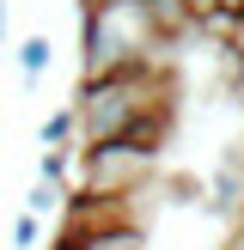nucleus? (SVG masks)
Returning <instances> with one entry per match:
<instances>
[{
  "instance_id": "nucleus-11",
  "label": "nucleus",
  "mask_w": 244,
  "mask_h": 250,
  "mask_svg": "<svg viewBox=\"0 0 244 250\" xmlns=\"http://www.w3.org/2000/svg\"><path fill=\"white\" fill-rule=\"evenodd\" d=\"M226 92H232V104L244 110V67H238V73H232V80H226Z\"/></svg>"
},
{
  "instance_id": "nucleus-7",
  "label": "nucleus",
  "mask_w": 244,
  "mask_h": 250,
  "mask_svg": "<svg viewBox=\"0 0 244 250\" xmlns=\"http://www.w3.org/2000/svg\"><path fill=\"white\" fill-rule=\"evenodd\" d=\"M202 189H207V177L177 171V177H165V208H202Z\"/></svg>"
},
{
  "instance_id": "nucleus-12",
  "label": "nucleus",
  "mask_w": 244,
  "mask_h": 250,
  "mask_svg": "<svg viewBox=\"0 0 244 250\" xmlns=\"http://www.w3.org/2000/svg\"><path fill=\"white\" fill-rule=\"evenodd\" d=\"M0 55H6V0H0Z\"/></svg>"
},
{
  "instance_id": "nucleus-10",
  "label": "nucleus",
  "mask_w": 244,
  "mask_h": 250,
  "mask_svg": "<svg viewBox=\"0 0 244 250\" xmlns=\"http://www.w3.org/2000/svg\"><path fill=\"white\" fill-rule=\"evenodd\" d=\"M214 6H220V0H183V12H189V24H195V19H207Z\"/></svg>"
},
{
  "instance_id": "nucleus-13",
  "label": "nucleus",
  "mask_w": 244,
  "mask_h": 250,
  "mask_svg": "<svg viewBox=\"0 0 244 250\" xmlns=\"http://www.w3.org/2000/svg\"><path fill=\"white\" fill-rule=\"evenodd\" d=\"M220 6H226V12H244V0H220Z\"/></svg>"
},
{
  "instance_id": "nucleus-3",
  "label": "nucleus",
  "mask_w": 244,
  "mask_h": 250,
  "mask_svg": "<svg viewBox=\"0 0 244 250\" xmlns=\"http://www.w3.org/2000/svg\"><path fill=\"white\" fill-rule=\"evenodd\" d=\"M202 214H214V220H238V214H244V159H226V165L207 177Z\"/></svg>"
},
{
  "instance_id": "nucleus-16",
  "label": "nucleus",
  "mask_w": 244,
  "mask_h": 250,
  "mask_svg": "<svg viewBox=\"0 0 244 250\" xmlns=\"http://www.w3.org/2000/svg\"><path fill=\"white\" fill-rule=\"evenodd\" d=\"M238 19H244V12H238Z\"/></svg>"
},
{
  "instance_id": "nucleus-1",
  "label": "nucleus",
  "mask_w": 244,
  "mask_h": 250,
  "mask_svg": "<svg viewBox=\"0 0 244 250\" xmlns=\"http://www.w3.org/2000/svg\"><path fill=\"white\" fill-rule=\"evenodd\" d=\"M159 159L141 153L128 141H98V146H80V189L92 195H134L146 177H153Z\"/></svg>"
},
{
  "instance_id": "nucleus-8",
  "label": "nucleus",
  "mask_w": 244,
  "mask_h": 250,
  "mask_svg": "<svg viewBox=\"0 0 244 250\" xmlns=\"http://www.w3.org/2000/svg\"><path fill=\"white\" fill-rule=\"evenodd\" d=\"M24 208L43 220V214H55V208H67V189H61V183H49V177H37L31 189H24Z\"/></svg>"
},
{
  "instance_id": "nucleus-14",
  "label": "nucleus",
  "mask_w": 244,
  "mask_h": 250,
  "mask_svg": "<svg viewBox=\"0 0 244 250\" xmlns=\"http://www.w3.org/2000/svg\"><path fill=\"white\" fill-rule=\"evenodd\" d=\"M80 6H110V0H80Z\"/></svg>"
},
{
  "instance_id": "nucleus-9",
  "label": "nucleus",
  "mask_w": 244,
  "mask_h": 250,
  "mask_svg": "<svg viewBox=\"0 0 244 250\" xmlns=\"http://www.w3.org/2000/svg\"><path fill=\"white\" fill-rule=\"evenodd\" d=\"M12 250H43V220H37L31 208L12 214Z\"/></svg>"
},
{
  "instance_id": "nucleus-15",
  "label": "nucleus",
  "mask_w": 244,
  "mask_h": 250,
  "mask_svg": "<svg viewBox=\"0 0 244 250\" xmlns=\"http://www.w3.org/2000/svg\"><path fill=\"white\" fill-rule=\"evenodd\" d=\"M238 226H244V214H238Z\"/></svg>"
},
{
  "instance_id": "nucleus-2",
  "label": "nucleus",
  "mask_w": 244,
  "mask_h": 250,
  "mask_svg": "<svg viewBox=\"0 0 244 250\" xmlns=\"http://www.w3.org/2000/svg\"><path fill=\"white\" fill-rule=\"evenodd\" d=\"M49 250H146V232L134 220H110V226H85V232H61Z\"/></svg>"
},
{
  "instance_id": "nucleus-4",
  "label": "nucleus",
  "mask_w": 244,
  "mask_h": 250,
  "mask_svg": "<svg viewBox=\"0 0 244 250\" xmlns=\"http://www.w3.org/2000/svg\"><path fill=\"white\" fill-rule=\"evenodd\" d=\"M49 61H55V43H49L43 31H31V37L19 43V80H24V85H37V80L49 73Z\"/></svg>"
},
{
  "instance_id": "nucleus-5",
  "label": "nucleus",
  "mask_w": 244,
  "mask_h": 250,
  "mask_svg": "<svg viewBox=\"0 0 244 250\" xmlns=\"http://www.w3.org/2000/svg\"><path fill=\"white\" fill-rule=\"evenodd\" d=\"M37 146H80V116H73V104H61V110H49V116H43Z\"/></svg>"
},
{
  "instance_id": "nucleus-6",
  "label": "nucleus",
  "mask_w": 244,
  "mask_h": 250,
  "mask_svg": "<svg viewBox=\"0 0 244 250\" xmlns=\"http://www.w3.org/2000/svg\"><path fill=\"white\" fill-rule=\"evenodd\" d=\"M37 177H49V183L80 177V146H43V159H37Z\"/></svg>"
}]
</instances>
